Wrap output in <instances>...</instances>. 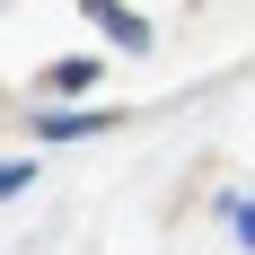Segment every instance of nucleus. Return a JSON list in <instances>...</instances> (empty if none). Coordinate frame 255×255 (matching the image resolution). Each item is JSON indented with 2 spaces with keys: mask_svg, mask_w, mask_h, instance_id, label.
<instances>
[{
  "mask_svg": "<svg viewBox=\"0 0 255 255\" xmlns=\"http://www.w3.org/2000/svg\"><path fill=\"white\" fill-rule=\"evenodd\" d=\"M18 185H26V167H0V203H9V194H18Z\"/></svg>",
  "mask_w": 255,
  "mask_h": 255,
  "instance_id": "f03ea898",
  "label": "nucleus"
},
{
  "mask_svg": "<svg viewBox=\"0 0 255 255\" xmlns=\"http://www.w3.org/2000/svg\"><path fill=\"white\" fill-rule=\"evenodd\" d=\"M88 18H97V26H106V35H115V44H132V53H141V44H150V26H141V18H132V9H124V0H88Z\"/></svg>",
  "mask_w": 255,
  "mask_h": 255,
  "instance_id": "f257e3e1",
  "label": "nucleus"
},
{
  "mask_svg": "<svg viewBox=\"0 0 255 255\" xmlns=\"http://www.w3.org/2000/svg\"><path fill=\"white\" fill-rule=\"evenodd\" d=\"M238 238H247V247H255V203H247V211H238Z\"/></svg>",
  "mask_w": 255,
  "mask_h": 255,
  "instance_id": "7ed1b4c3",
  "label": "nucleus"
}]
</instances>
